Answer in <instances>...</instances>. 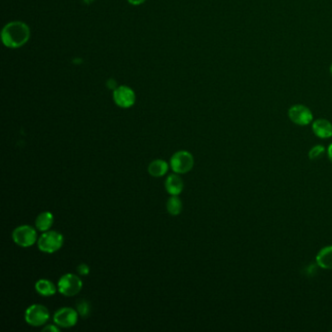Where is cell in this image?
<instances>
[{
    "label": "cell",
    "instance_id": "13",
    "mask_svg": "<svg viewBox=\"0 0 332 332\" xmlns=\"http://www.w3.org/2000/svg\"><path fill=\"white\" fill-rule=\"evenodd\" d=\"M54 223L53 214L50 212H44L42 214H39L35 220V226L37 230L41 232L49 231Z\"/></svg>",
    "mask_w": 332,
    "mask_h": 332
},
{
    "label": "cell",
    "instance_id": "12",
    "mask_svg": "<svg viewBox=\"0 0 332 332\" xmlns=\"http://www.w3.org/2000/svg\"><path fill=\"white\" fill-rule=\"evenodd\" d=\"M35 289L40 295L45 296V297L53 296V295H55L56 291H57L53 283L51 280L45 279V278H41V279L36 282Z\"/></svg>",
    "mask_w": 332,
    "mask_h": 332
},
{
    "label": "cell",
    "instance_id": "18",
    "mask_svg": "<svg viewBox=\"0 0 332 332\" xmlns=\"http://www.w3.org/2000/svg\"><path fill=\"white\" fill-rule=\"evenodd\" d=\"M323 153H324V147L321 145H317L311 149L309 157H310L311 160H317V159L321 158V156L323 155Z\"/></svg>",
    "mask_w": 332,
    "mask_h": 332
},
{
    "label": "cell",
    "instance_id": "5",
    "mask_svg": "<svg viewBox=\"0 0 332 332\" xmlns=\"http://www.w3.org/2000/svg\"><path fill=\"white\" fill-rule=\"evenodd\" d=\"M194 158L188 151L175 152L171 158V170L176 173H186L192 170Z\"/></svg>",
    "mask_w": 332,
    "mask_h": 332
},
{
    "label": "cell",
    "instance_id": "11",
    "mask_svg": "<svg viewBox=\"0 0 332 332\" xmlns=\"http://www.w3.org/2000/svg\"><path fill=\"white\" fill-rule=\"evenodd\" d=\"M166 189L171 196H177L183 190V182L182 178L176 174H171L167 177L165 183Z\"/></svg>",
    "mask_w": 332,
    "mask_h": 332
},
{
    "label": "cell",
    "instance_id": "22",
    "mask_svg": "<svg viewBox=\"0 0 332 332\" xmlns=\"http://www.w3.org/2000/svg\"><path fill=\"white\" fill-rule=\"evenodd\" d=\"M328 157H329V159L332 162V143L329 145V147H328Z\"/></svg>",
    "mask_w": 332,
    "mask_h": 332
},
{
    "label": "cell",
    "instance_id": "21",
    "mask_svg": "<svg viewBox=\"0 0 332 332\" xmlns=\"http://www.w3.org/2000/svg\"><path fill=\"white\" fill-rule=\"evenodd\" d=\"M128 1L133 5H139V4L143 3L145 0H128Z\"/></svg>",
    "mask_w": 332,
    "mask_h": 332
},
{
    "label": "cell",
    "instance_id": "10",
    "mask_svg": "<svg viewBox=\"0 0 332 332\" xmlns=\"http://www.w3.org/2000/svg\"><path fill=\"white\" fill-rule=\"evenodd\" d=\"M313 131L321 139L332 137V124L325 119H318L313 123Z\"/></svg>",
    "mask_w": 332,
    "mask_h": 332
},
{
    "label": "cell",
    "instance_id": "19",
    "mask_svg": "<svg viewBox=\"0 0 332 332\" xmlns=\"http://www.w3.org/2000/svg\"><path fill=\"white\" fill-rule=\"evenodd\" d=\"M77 271H78V273H79L80 275L86 276V275L89 274V272H90V268H89L88 265H86L84 263H82V264H80V265L77 267Z\"/></svg>",
    "mask_w": 332,
    "mask_h": 332
},
{
    "label": "cell",
    "instance_id": "9",
    "mask_svg": "<svg viewBox=\"0 0 332 332\" xmlns=\"http://www.w3.org/2000/svg\"><path fill=\"white\" fill-rule=\"evenodd\" d=\"M113 99L118 107L128 108L134 106L136 101V96L132 89L126 86H121L114 91Z\"/></svg>",
    "mask_w": 332,
    "mask_h": 332
},
{
    "label": "cell",
    "instance_id": "3",
    "mask_svg": "<svg viewBox=\"0 0 332 332\" xmlns=\"http://www.w3.org/2000/svg\"><path fill=\"white\" fill-rule=\"evenodd\" d=\"M13 241L21 247H30L38 241L36 230L30 225H21L17 227L12 234Z\"/></svg>",
    "mask_w": 332,
    "mask_h": 332
},
{
    "label": "cell",
    "instance_id": "6",
    "mask_svg": "<svg viewBox=\"0 0 332 332\" xmlns=\"http://www.w3.org/2000/svg\"><path fill=\"white\" fill-rule=\"evenodd\" d=\"M50 314L48 309L40 305V304H33L30 306L24 314L25 321L32 326H41L45 324L49 320Z\"/></svg>",
    "mask_w": 332,
    "mask_h": 332
},
{
    "label": "cell",
    "instance_id": "2",
    "mask_svg": "<svg viewBox=\"0 0 332 332\" xmlns=\"http://www.w3.org/2000/svg\"><path fill=\"white\" fill-rule=\"evenodd\" d=\"M64 244V237L57 231L43 232L37 241L38 248L47 253H53L58 251Z\"/></svg>",
    "mask_w": 332,
    "mask_h": 332
},
{
    "label": "cell",
    "instance_id": "1",
    "mask_svg": "<svg viewBox=\"0 0 332 332\" xmlns=\"http://www.w3.org/2000/svg\"><path fill=\"white\" fill-rule=\"evenodd\" d=\"M30 29L21 21H12L6 24L2 31V41L9 48H19L28 42Z\"/></svg>",
    "mask_w": 332,
    "mask_h": 332
},
{
    "label": "cell",
    "instance_id": "7",
    "mask_svg": "<svg viewBox=\"0 0 332 332\" xmlns=\"http://www.w3.org/2000/svg\"><path fill=\"white\" fill-rule=\"evenodd\" d=\"M78 321V312L72 308H61L54 315V321L57 325L64 328L72 327Z\"/></svg>",
    "mask_w": 332,
    "mask_h": 332
},
{
    "label": "cell",
    "instance_id": "20",
    "mask_svg": "<svg viewBox=\"0 0 332 332\" xmlns=\"http://www.w3.org/2000/svg\"><path fill=\"white\" fill-rule=\"evenodd\" d=\"M43 331L59 332L60 331V328H59L57 325L49 324V325H47V326H45V327L43 328Z\"/></svg>",
    "mask_w": 332,
    "mask_h": 332
},
{
    "label": "cell",
    "instance_id": "4",
    "mask_svg": "<svg viewBox=\"0 0 332 332\" xmlns=\"http://www.w3.org/2000/svg\"><path fill=\"white\" fill-rule=\"evenodd\" d=\"M81 278L74 274H65L58 283L59 291L65 296H74L82 289Z\"/></svg>",
    "mask_w": 332,
    "mask_h": 332
},
{
    "label": "cell",
    "instance_id": "24",
    "mask_svg": "<svg viewBox=\"0 0 332 332\" xmlns=\"http://www.w3.org/2000/svg\"><path fill=\"white\" fill-rule=\"evenodd\" d=\"M330 73H331L332 75V64L331 65H330Z\"/></svg>",
    "mask_w": 332,
    "mask_h": 332
},
{
    "label": "cell",
    "instance_id": "14",
    "mask_svg": "<svg viewBox=\"0 0 332 332\" xmlns=\"http://www.w3.org/2000/svg\"><path fill=\"white\" fill-rule=\"evenodd\" d=\"M169 170V165L164 160L152 161L148 166V172L154 177H161L167 173Z\"/></svg>",
    "mask_w": 332,
    "mask_h": 332
},
{
    "label": "cell",
    "instance_id": "17",
    "mask_svg": "<svg viewBox=\"0 0 332 332\" xmlns=\"http://www.w3.org/2000/svg\"><path fill=\"white\" fill-rule=\"evenodd\" d=\"M90 304L85 300H81L79 303H77V312L82 318H87L90 315Z\"/></svg>",
    "mask_w": 332,
    "mask_h": 332
},
{
    "label": "cell",
    "instance_id": "8",
    "mask_svg": "<svg viewBox=\"0 0 332 332\" xmlns=\"http://www.w3.org/2000/svg\"><path fill=\"white\" fill-rule=\"evenodd\" d=\"M289 117L294 124L306 126L312 122L313 114L308 107L303 105H295L289 108Z\"/></svg>",
    "mask_w": 332,
    "mask_h": 332
},
{
    "label": "cell",
    "instance_id": "23",
    "mask_svg": "<svg viewBox=\"0 0 332 332\" xmlns=\"http://www.w3.org/2000/svg\"><path fill=\"white\" fill-rule=\"evenodd\" d=\"M85 2L86 4H91L94 0H83Z\"/></svg>",
    "mask_w": 332,
    "mask_h": 332
},
{
    "label": "cell",
    "instance_id": "15",
    "mask_svg": "<svg viewBox=\"0 0 332 332\" xmlns=\"http://www.w3.org/2000/svg\"><path fill=\"white\" fill-rule=\"evenodd\" d=\"M317 263L323 269H332V246L321 249L317 257Z\"/></svg>",
    "mask_w": 332,
    "mask_h": 332
},
{
    "label": "cell",
    "instance_id": "16",
    "mask_svg": "<svg viewBox=\"0 0 332 332\" xmlns=\"http://www.w3.org/2000/svg\"><path fill=\"white\" fill-rule=\"evenodd\" d=\"M167 210L171 215H178L182 213V202L177 196H171L167 202Z\"/></svg>",
    "mask_w": 332,
    "mask_h": 332
}]
</instances>
